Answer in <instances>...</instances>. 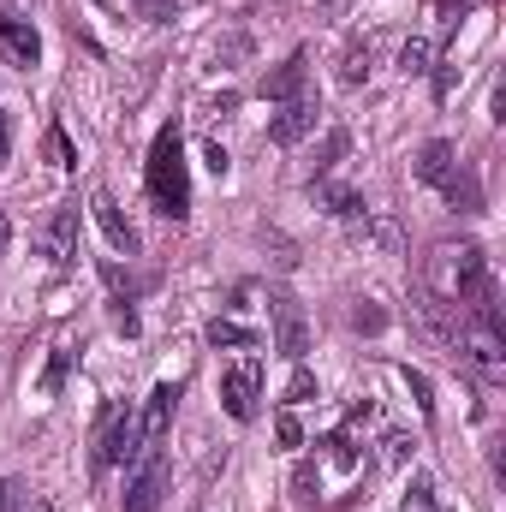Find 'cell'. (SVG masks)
Masks as SVG:
<instances>
[{"mask_svg": "<svg viewBox=\"0 0 506 512\" xmlns=\"http://www.w3.org/2000/svg\"><path fill=\"white\" fill-rule=\"evenodd\" d=\"M441 191H447V203H453V209H465V215H477V209H483V185H477V167H471V161H459V167H453V179H447Z\"/></svg>", "mask_w": 506, "mask_h": 512, "instance_id": "cell-14", "label": "cell"}, {"mask_svg": "<svg viewBox=\"0 0 506 512\" xmlns=\"http://www.w3.org/2000/svg\"><path fill=\"white\" fill-rule=\"evenodd\" d=\"M90 215H96V227L108 233V245H114V251H126V256L137 251V227L126 221V209H120L108 191H96V197H90Z\"/></svg>", "mask_w": 506, "mask_h": 512, "instance_id": "cell-12", "label": "cell"}, {"mask_svg": "<svg viewBox=\"0 0 506 512\" xmlns=\"http://www.w3.org/2000/svg\"><path fill=\"white\" fill-rule=\"evenodd\" d=\"M411 167H417V179H423V185H435V191H441V185L453 179V167H459V149H453L447 137H429V143L417 149V161H411Z\"/></svg>", "mask_w": 506, "mask_h": 512, "instance_id": "cell-13", "label": "cell"}, {"mask_svg": "<svg viewBox=\"0 0 506 512\" xmlns=\"http://www.w3.org/2000/svg\"><path fill=\"white\" fill-rule=\"evenodd\" d=\"M322 12H328V18H340V12H346V0H322Z\"/></svg>", "mask_w": 506, "mask_h": 512, "instance_id": "cell-39", "label": "cell"}, {"mask_svg": "<svg viewBox=\"0 0 506 512\" xmlns=\"http://www.w3.org/2000/svg\"><path fill=\"white\" fill-rule=\"evenodd\" d=\"M381 447H387V465H405L411 459V435H387Z\"/></svg>", "mask_w": 506, "mask_h": 512, "instance_id": "cell-34", "label": "cell"}, {"mask_svg": "<svg viewBox=\"0 0 506 512\" xmlns=\"http://www.w3.org/2000/svg\"><path fill=\"white\" fill-rule=\"evenodd\" d=\"M316 114H322V102L304 90V96H292V102H280V114H274V126H268V143H280V149H292V143H304L310 131H316Z\"/></svg>", "mask_w": 506, "mask_h": 512, "instance_id": "cell-8", "label": "cell"}, {"mask_svg": "<svg viewBox=\"0 0 506 512\" xmlns=\"http://www.w3.org/2000/svg\"><path fill=\"white\" fill-rule=\"evenodd\" d=\"M203 167H209L215 179H227V149H221V143H203Z\"/></svg>", "mask_w": 506, "mask_h": 512, "instance_id": "cell-33", "label": "cell"}, {"mask_svg": "<svg viewBox=\"0 0 506 512\" xmlns=\"http://www.w3.org/2000/svg\"><path fill=\"white\" fill-rule=\"evenodd\" d=\"M102 280H108V292H114L120 304H131V298H137V286H131V274L120 268V262H102Z\"/></svg>", "mask_w": 506, "mask_h": 512, "instance_id": "cell-26", "label": "cell"}, {"mask_svg": "<svg viewBox=\"0 0 506 512\" xmlns=\"http://www.w3.org/2000/svg\"><path fill=\"white\" fill-rule=\"evenodd\" d=\"M399 512H435V489H429V477H417L411 483V495H405V507Z\"/></svg>", "mask_w": 506, "mask_h": 512, "instance_id": "cell-28", "label": "cell"}, {"mask_svg": "<svg viewBox=\"0 0 506 512\" xmlns=\"http://www.w3.org/2000/svg\"><path fill=\"white\" fill-rule=\"evenodd\" d=\"M304 399H316V376L298 364V370H292V382H286V405H304Z\"/></svg>", "mask_w": 506, "mask_h": 512, "instance_id": "cell-27", "label": "cell"}, {"mask_svg": "<svg viewBox=\"0 0 506 512\" xmlns=\"http://www.w3.org/2000/svg\"><path fill=\"white\" fill-rule=\"evenodd\" d=\"M209 346H245V352H251L256 334L245 322H233V316H215V322H209Z\"/></svg>", "mask_w": 506, "mask_h": 512, "instance_id": "cell-18", "label": "cell"}, {"mask_svg": "<svg viewBox=\"0 0 506 512\" xmlns=\"http://www.w3.org/2000/svg\"><path fill=\"white\" fill-rule=\"evenodd\" d=\"M465 12H471V0H441V6H435V24H441V30H453Z\"/></svg>", "mask_w": 506, "mask_h": 512, "instance_id": "cell-31", "label": "cell"}, {"mask_svg": "<svg viewBox=\"0 0 506 512\" xmlns=\"http://www.w3.org/2000/svg\"><path fill=\"white\" fill-rule=\"evenodd\" d=\"M167 483H173V465H167V453H161V447H143V465H137V477H131L126 507H120V512H161Z\"/></svg>", "mask_w": 506, "mask_h": 512, "instance_id": "cell-6", "label": "cell"}, {"mask_svg": "<svg viewBox=\"0 0 506 512\" xmlns=\"http://www.w3.org/2000/svg\"><path fill=\"white\" fill-rule=\"evenodd\" d=\"M143 185H149V203L167 221H185L191 215V167H185V137H179V126L155 131L149 161H143Z\"/></svg>", "mask_w": 506, "mask_h": 512, "instance_id": "cell-1", "label": "cell"}, {"mask_svg": "<svg viewBox=\"0 0 506 512\" xmlns=\"http://www.w3.org/2000/svg\"><path fill=\"white\" fill-rule=\"evenodd\" d=\"M322 447H328V465H334V471H358V447H352V429H334Z\"/></svg>", "mask_w": 506, "mask_h": 512, "instance_id": "cell-19", "label": "cell"}, {"mask_svg": "<svg viewBox=\"0 0 506 512\" xmlns=\"http://www.w3.org/2000/svg\"><path fill=\"white\" fill-rule=\"evenodd\" d=\"M6 239H12V221H6V215H0V251H6Z\"/></svg>", "mask_w": 506, "mask_h": 512, "instance_id": "cell-40", "label": "cell"}, {"mask_svg": "<svg viewBox=\"0 0 506 512\" xmlns=\"http://www.w3.org/2000/svg\"><path fill=\"white\" fill-rule=\"evenodd\" d=\"M453 84H459V60H441V66H435V102H447Z\"/></svg>", "mask_w": 506, "mask_h": 512, "instance_id": "cell-29", "label": "cell"}, {"mask_svg": "<svg viewBox=\"0 0 506 512\" xmlns=\"http://www.w3.org/2000/svg\"><path fill=\"white\" fill-rule=\"evenodd\" d=\"M0 48H6L18 66H36V60H42V36H36V24H30V18H12L6 6H0Z\"/></svg>", "mask_w": 506, "mask_h": 512, "instance_id": "cell-11", "label": "cell"}, {"mask_svg": "<svg viewBox=\"0 0 506 512\" xmlns=\"http://www.w3.org/2000/svg\"><path fill=\"white\" fill-rule=\"evenodd\" d=\"M137 6H143L149 18H173V0H137Z\"/></svg>", "mask_w": 506, "mask_h": 512, "instance_id": "cell-37", "label": "cell"}, {"mask_svg": "<svg viewBox=\"0 0 506 512\" xmlns=\"http://www.w3.org/2000/svg\"><path fill=\"white\" fill-rule=\"evenodd\" d=\"M399 382L411 387V399H417V411H423V417H429V423H435V387H429V376H423V370H411V364H405V370H399Z\"/></svg>", "mask_w": 506, "mask_h": 512, "instance_id": "cell-21", "label": "cell"}, {"mask_svg": "<svg viewBox=\"0 0 506 512\" xmlns=\"http://www.w3.org/2000/svg\"><path fill=\"white\" fill-rule=\"evenodd\" d=\"M66 370H72V346H54V358L42 370V393H60L66 387Z\"/></svg>", "mask_w": 506, "mask_h": 512, "instance_id": "cell-23", "label": "cell"}, {"mask_svg": "<svg viewBox=\"0 0 506 512\" xmlns=\"http://www.w3.org/2000/svg\"><path fill=\"white\" fill-rule=\"evenodd\" d=\"M143 453V441H137V411L131 405H102V417H96V471H114V465H126Z\"/></svg>", "mask_w": 506, "mask_h": 512, "instance_id": "cell-3", "label": "cell"}, {"mask_svg": "<svg viewBox=\"0 0 506 512\" xmlns=\"http://www.w3.org/2000/svg\"><path fill=\"white\" fill-rule=\"evenodd\" d=\"M316 489H322V471H316V465H310V459H304V465H298V471H292V495H298V501H304V507H310V501H316Z\"/></svg>", "mask_w": 506, "mask_h": 512, "instance_id": "cell-25", "label": "cell"}, {"mask_svg": "<svg viewBox=\"0 0 506 512\" xmlns=\"http://www.w3.org/2000/svg\"><path fill=\"white\" fill-rule=\"evenodd\" d=\"M352 328H358V334H381V328H387V310H381L376 298H358V304H352Z\"/></svg>", "mask_w": 506, "mask_h": 512, "instance_id": "cell-22", "label": "cell"}, {"mask_svg": "<svg viewBox=\"0 0 506 512\" xmlns=\"http://www.w3.org/2000/svg\"><path fill=\"white\" fill-rule=\"evenodd\" d=\"M310 197L328 209V215H340V221H352V215H364V197L358 191H346V185H328V179H310Z\"/></svg>", "mask_w": 506, "mask_h": 512, "instance_id": "cell-15", "label": "cell"}, {"mask_svg": "<svg viewBox=\"0 0 506 512\" xmlns=\"http://www.w3.org/2000/svg\"><path fill=\"white\" fill-rule=\"evenodd\" d=\"M304 78H310V54H286L274 72H262V96L268 102H292V96H304Z\"/></svg>", "mask_w": 506, "mask_h": 512, "instance_id": "cell-10", "label": "cell"}, {"mask_svg": "<svg viewBox=\"0 0 506 512\" xmlns=\"http://www.w3.org/2000/svg\"><path fill=\"white\" fill-rule=\"evenodd\" d=\"M233 108H239V96H233V90H221V96H215V102H209V114H221V120H227V114H233Z\"/></svg>", "mask_w": 506, "mask_h": 512, "instance_id": "cell-35", "label": "cell"}, {"mask_svg": "<svg viewBox=\"0 0 506 512\" xmlns=\"http://www.w3.org/2000/svg\"><path fill=\"white\" fill-rule=\"evenodd\" d=\"M173 405H179V387L173 382L149 387L143 417H137V441H143V447H161V441H167V429H173Z\"/></svg>", "mask_w": 506, "mask_h": 512, "instance_id": "cell-9", "label": "cell"}, {"mask_svg": "<svg viewBox=\"0 0 506 512\" xmlns=\"http://www.w3.org/2000/svg\"><path fill=\"white\" fill-rule=\"evenodd\" d=\"M399 72H405V78H417V72H429V42H423V36H411V42L399 48Z\"/></svg>", "mask_w": 506, "mask_h": 512, "instance_id": "cell-24", "label": "cell"}, {"mask_svg": "<svg viewBox=\"0 0 506 512\" xmlns=\"http://www.w3.org/2000/svg\"><path fill=\"white\" fill-rule=\"evenodd\" d=\"M12 495H18V489H12V483H0V512H12Z\"/></svg>", "mask_w": 506, "mask_h": 512, "instance_id": "cell-38", "label": "cell"}, {"mask_svg": "<svg viewBox=\"0 0 506 512\" xmlns=\"http://www.w3.org/2000/svg\"><path fill=\"white\" fill-rule=\"evenodd\" d=\"M256 399H262V358H233L221 370V405H227V417L233 423H251Z\"/></svg>", "mask_w": 506, "mask_h": 512, "instance_id": "cell-4", "label": "cell"}, {"mask_svg": "<svg viewBox=\"0 0 506 512\" xmlns=\"http://www.w3.org/2000/svg\"><path fill=\"white\" fill-rule=\"evenodd\" d=\"M108 310H114V328H120V334H137V310H131V304H120V298H108Z\"/></svg>", "mask_w": 506, "mask_h": 512, "instance_id": "cell-32", "label": "cell"}, {"mask_svg": "<svg viewBox=\"0 0 506 512\" xmlns=\"http://www.w3.org/2000/svg\"><path fill=\"white\" fill-rule=\"evenodd\" d=\"M12 161V126H6V108H0V167Z\"/></svg>", "mask_w": 506, "mask_h": 512, "instance_id": "cell-36", "label": "cell"}, {"mask_svg": "<svg viewBox=\"0 0 506 512\" xmlns=\"http://www.w3.org/2000/svg\"><path fill=\"white\" fill-rule=\"evenodd\" d=\"M370 66H376V48H370V42H352V48L340 54V84L358 90V84L370 78Z\"/></svg>", "mask_w": 506, "mask_h": 512, "instance_id": "cell-16", "label": "cell"}, {"mask_svg": "<svg viewBox=\"0 0 506 512\" xmlns=\"http://www.w3.org/2000/svg\"><path fill=\"white\" fill-rule=\"evenodd\" d=\"M483 274H489V256H483L477 239H441L423 256V292L441 298V304H465Z\"/></svg>", "mask_w": 506, "mask_h": 512, "instance_id": "cell-2", "label": "cell"}, {"mask_svg": "<svg viewBox=\"0 0 506 512\" xmlns=\"http://www.w3.org/2000/svg\"><path fill=\"white\" fill-rule=\"evenodd\" d=\"M36 251L48 256L54 268H72V262H78V209H72V203L54 209V215L36 227Z\"/></svg>", "mask_w": 506, "mask_h": 512, "instance_id": "cell-7", "label": "cell"}, {"mask_svg": "<svg viewBox=\"0 0 506 512\" xmlns=\"http://www.w3.org/2000/svg\"><path fill=\"white\" fill-rule=\"evenodd\" d=\"M274 441H280V447H298V441H304V429H298V417H292V411H280V417H274Z\"/></svg>", "mask_w": 506, "mask_h": 512, "instance_id": "cell-30", "label": "cell"}, {"mask_svg": "<svg viewBox=\"0 0 506 512\" xmlns=\"http://www.w3.org/2000/svg\"><path fill=\"white\" fill-rule=\"evenodd\" d=\"M268 322H274V352L292 358V364H304V352H310V322H304V310H298L292 292H268Z\"/></svg>", "mask_w": 506, "mask_h": 512, "instance_id": "cell-5", "label": "cell"}, {"mask_svg": "<svg viewBox=\"0 0 506 512\" xmlns=\"http://www.w3.org/2000/svg\"><path fill=\"white\" fill-rule=\"evenodd\" d=\"M42 155H48L54 167H78V149H72L66 126H48V137H42Z\"/></svg>", "mask_w": 506, "mask_h": 512, "instance_id": "cell-20", "label": "cell"}, {"mask_svg": "<svg viewBox=\"0 0 506 512\" xmlns=\"http://www.w3.org/2000/svg\"><path fill=\"white\" fill-rule=\"evenodd\" d=\"M346 149H352V131H328V137H322V149H316V179H328V173H334V167H340V161H346Z\"/></svg>", "mask_w": 506, "mask_h": 512, "instance_id": "cell-17", "label": "cell"}]
</instances>
